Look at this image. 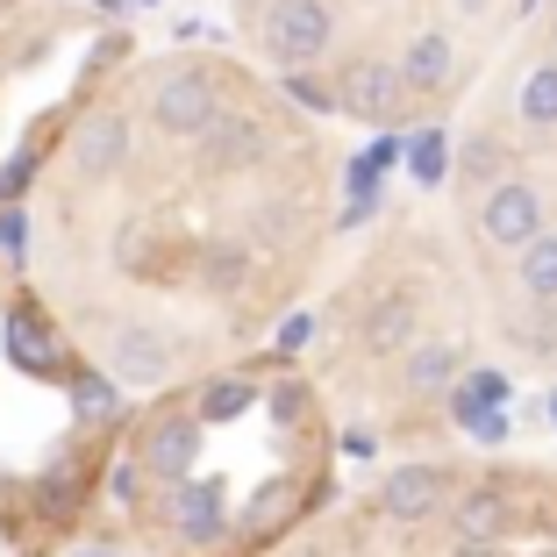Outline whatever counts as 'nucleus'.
Returning a JSON list of instances; mask_svg holds the SVG:
<instances>
[{
  "label": "nucleus",
  "instance_id": "423d86ee",
  "mask_svg": "<svg viewBox=\"0 0 557 557\" xmlns=\"http://www.w3.org/2000/svg\"><path fill=\"white\" fill-rule=\"evenodd\" d=\"M194 465H200V422L194 414H164L144 436V472L164 479V486H180V479H194Z\"/></svg>",
  "mask_w": 557,
  "mask_h": 557
},
{
  "label": "nucleus",
  "instance_id": "0eeeda50",
  "mask_svg": "<svg viewBox=\"0 0 557 557\" xmlns=\"http://www.w3.org/2000/svg\"><path fill=\"white\" fill-rule=\"evenodd\" d=\"M164 522H172V536L180 543H214L222 536V493L208 486V479H180V486H164Z\"/></svg>",
  "mask_w": 557,
  "mask_h": 557
},
{
  "label": "nucleus",
  "instance_id": "6e6552de",
  "mask_svg": "<svg viewBox=\"0 0 557 557\" xmlns=\"http://www.w3.org/2000/svg\"><path fill=\"white\" fill-rule=\"evenodd\" d=\"M400 94H408V86H400V72L394 65H379V58H358V65L344 72V108L350 115H364V122H386L400 108Z\"/></svg>",
  "mask_w": 557,
  "mask_h": 557
},
{
  "label": "nucleus",
  "instance_id": "412c9836",
  "mask_svg": "<svg viewBox=\"0 0 557 557\" xmlns=\"http://www.w3.org/2000/svg\"><path fill=\"white\" fill-rule=\"evenodd\" d=\"M0 250H22V214H0Z\"/></svg>",
  "mask_w": 557,
  "mask_h": 557
},
{
  "label": "nucleus",
  "instance_id": "f257e3e1",
  "mask_svg": "<svg viewBox=\"0 0 557 557\" xmlns=\"http://www.w3.org/2000/svg\"><path fill=\"white\" fill-rule=\"evenodd\" d=\"M336 36V15H329V0H272V15H264V50H272L278 65H314Z\"/></svg>",
  "mask_w": 557,
  "mask_h": 557
},
{
  "label": "nucleus",
  "instance_id": "f8f14e48",
  "mask_svg": "<svg viewBox=\"0 0 557 557\" xmlns=\"http://www.w3.org/2000/svg\"><path fill=\"white\" fill-rule=\"evenodd\" d=\"M408 336H414V294H386L364 314V350H372V358H394Z\"/></svg>",
  "mask_w": 557,
  "mask_h": 557
},
{
  "label": "nucleus",
  "instance_id": "39448f33",
  "mask_svg": "<svg viewBox=\"0 0 557 557\" xmlns=\"http://www.w3.org/2000/svg\"><path fill=\"white\" fill-rule=\"evenodd\" d=\"M108 364H115L122 386H158L172 372V336L164 329H144V322H122L115 344H108Z\"/></svg>",
  "mask_w": 557,
  "mask_h": 557
},
{
  "label": "nucleus",
  "instance_id": "aec40b11",
  "mask_svg": "<svg viewBox=\"0 0 557 557\" xmlns=\"http://www.w3.org/2000/svg\"><path fill=\"white\" fill-rule=\"evenodd\" d=\"M294 508V486H272L264 500H250V529H264V522H278V515Z\"/></svg>",
  "mask_w": 557,
  "mask_h": 557
},
{
  "label": "nucleus",
  "instance_id": "6ab92c4d",
  "mask_svg": "<svg viewBox=\"0 0 557 557\" xmlns=\"http://www.w3.org/2000/svg\"><path fill=\"white\" fill-rule=\"evenodd\" d=\"M72 400H79L86 422H108V408H115V394H108L100 379H79V386H72Z\"/></svg>",
  "mask_w": 557,
  "mask_h": 557
},
{
  "label": "nucleus",
  "instance_id": "20e7f679",
  "mask_svg": "<svg viewBox=\"0 0 557 557\" xmlns=\"http://www.w3.org/2000/svg\"><path fill=\"white\" fill-rule=\"evenodd\" d=\"M443 486H450L443 465H400V472H386V486H379V515H386V522H429V515L443 508Z\"/></svg>",
  "mask_w": 557,
  "mask_h": 557
},
{
  "label": "nucleus",
  "instance_id": "dca6fc26",
  "mask_svg": "<svg viewBox=\"0 0 557 557\" xmlns=\"http://www.w3.org/2000/svg\"><path fill=\"white\" fill-rule=\"evenodd\" d=\"M515 258H522V286L550 308V300H557V236H536V244L515 250Z\"/></svg>",
  "mask_w": 557,
  "mask_h": 557
},
{
  "label": "nucleus",
  "instance_id": "4468645a",
  "mask_svg": "<svg viewBox=\"0 0 557 557\" xmlns=\"http://www.w3.org/2000/svg\"><path fill=\"white\" fill-rule=\"evenodd\" d=\"M450 529H458V543H493L500 536V529H508V500H500V493H465L458 508H450Z\"/></svg>",
  "mask_w": 557,
  "mask_h": 557
},
{
  "label": "nucleus",
  "instance_id": "2eb2a0df",
  "mask_svg": "<svg viewBox=\"0 0 557 557\" xmlns=\"http://www.w3.org/2000/svg\"><path fill=\"white\" fill-rule=\"evenodd\" d=\"M200 278H208V294H236V286L250 278V250H244V244H208Z\"/></svg>",
  "mask_w": 557,
  "mask_h": 557
},
{
  "label": "nucleus",
  "instance_id": "f03ea898",
  "mask_svg": "<svg viewBox=\"0 0 557 557\" xmlns=\"http://www.w3.org/2000/svg\"><path fill=\"white\" fill-rule=\"evenodd\" d=\"M536 236H543V194H536V180H500L486 194V214H479V244L529 250Z\"/></svg>",
  "mask_w": 557,
  "mask_h": 557
},
{
  "label": "nucleus",
  "instance_id": "7ed1b4c3",
  "mask_svg": "<svg viewBox=\"0 0 557 557\" xmlns=\"http://www.w3.org/2000/svg\"><path fill=\"white\" fill-rule=\"evenodd\" d=\"M150 122L164 136H208L214 122V79L208 72H172V79L150 94Z\"/></svg>",
  "mask_w": 557,
  "mask_h": 557
},
{
  "label": "nucleus",
  "instance_id": "9d476101",
  "mask_svg": "<svg viewBox=\"0 0 557 557\" xmlns=\"http://www.w3.org/2000/svg\"><path fill=\"white\" fill-rule=\"evenodd\" d=\"M258 158H264V129L250 115H230V122L214 115L208 122V164L214 172H244V164H258Z\"/></svg>",
  "mask_w": 557,
  "mask_h": 557
},
{
  "label": "nucleus",
  "instance_id": "f3484780",
  "mask_svg": "<svg viewBox=\"0 0 557 557\" xmlns=\"http://www.w3.org/2000/svg\"><path fill=\"white\" fill-rule=\"evenodd\" d=\"M458 379V350H443V344H422L408 358V386L414 394H429V386H450Z\"/></svg>",
  "mask_w": 557,
  "mask_h": 557
},
{
  "label": "nucleus",
  "instance_id": "4be33fe9",
  "mask_svg": "<svg viewBox=\"0 0 557 557\" xmlns=\"http://www.w3.org/2000/svg\"><path fill=\"white\" fill-rule=\"evenodd\" d=\"M450 557H500V550H493V543H458Z\"/></svg>",
  "mask_w": 557,
  "mask_h": 557
},
{
  "label": "nucleus",
  "instance_id": "a211bd4d",
  "mask_svg": "<svg viewBox=\"0 0 557 557\" xmlns=\"http://www.w3.org/2000/svg\"><path fill=\"white\" fill-rule=\"evenodd\" d=\"M250 400H258V394H250L244 379H214L208 394H200V414H208V422H230V414H244Z\"/></svg>",
  "mask_w": 557,
  "mask_h": 557
},
{
  "label": "nucleus",
  "instance_id": "9b49d317",
  "mask_svg": "<svg viewBox=\"0 0 557 557\" xmlns=\"http://www.w3.org/2000/svg\"><path fill=\"white\" fill-rule=\"evenodd\" d=\"M450 58H458V50H450V36H443V29H422L394 72H400V86H408V94H429V86L450 79Z\"/></svg>",
  "mask_w": 557,
  "mask_h": 557
},
{
  "label": "nucleus",
  "instance_id": "5701e85b",
  "mask_svg": "<svg viewBox=\"0 0 557 557\" xmlns=\"http://www.w3.org/2000/svg\"><path fill=\"white\" fill-rule=\"evenodd\" d=\"M79 557H115V550H79Z\"/></svg>",
  "mask_w": 557,
  "mask_h": 557
},
{
  "label": "nucleus",
  "instance_id": "1a4fd4ad",
  "mask_svg": "<svg viewBox=\"0 0 557 557\" xmlns=\"http://www.w3.org/2000/svg\"><path fill=\"white\" fill-rule=\"evenodd\" d=\"M122 158H129V122H122V115H94L79 136H72L79 180H108V172H122Z\"/></svg>",
  "mask_w": 557,
  "mask_h": 557
},
{
  "label": "nucleus",
  "instance_id": "ddd939ff",
  "mask_svg": "<svg viewBox=\"0 0 557 557\" xmlns=\"http://www.w3.org/2000/svg\"><path fill=\"white\" fill-rule=\"evenodd\" d=\"M515 115H522V129H557V58L529 65L522 94H515Z\"/></svg>",
  "mask_w": 557,
  "mask_h": 557
}]
</instances>
